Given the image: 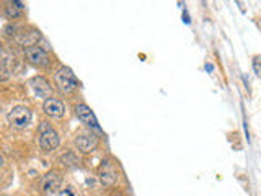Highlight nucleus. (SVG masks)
Returning <instances> with one entry per match:
<instances>
[{
	"label": "nucleus",
	"mask_w": 261,
	"mask_h": 196,
	"mask_svg": "<svg viewBox=\"0 0 261 196\" xmlns=\"http://www.w3.org/2000/svg\"><path fill=\"white\" fill-rule=\"evenodd\" d=\"M44 111H46V114L52 118H61L62 114L65 113V106L62 103L61 100H57V98H48L46 101H44Z\"/></svg>",
	"instance_id": "9"
},
{
	"label": "nucleus",
	"mask_w": 261,
	"mask_h": 196,
	"mask_svg": "<svg viewBox=\"0 0 261 196\" xmlns=\"http://www.w3.org/2000/svg\"><path fill=\"white\" fill-rule=\"evenodd\" d=\"M98 177H100V181L103 185L111 186L118 181L119 173H118V168L114 167V163L111 162V160H103L100 168H98Z\"/></svg>",
	"instance_id": "4"
},
{
	"label": "nucleus",
	"mask_w": 261,
	"mask_h": 196,
	"mask_svg": "<svg viewBox=\"0 0 261 196\" xmlns=\"http://www.w3.org/2000/svg\"><path fill=\"white\" fill-rule=\"evenodd\" d=\"M41 185L46 193H56L61 186V175L57 172H49L48 175L43 177Z\"/></svg>",
	"instance_id": "10"
},
{
	"label": "nucleus",
	"mask_w": 261,
	"mask_h": 196,
	"mask_svg": "<svg viewBox=\"0 0 261 196\" xmlns=\"http://www.w3.org/2000/svg\"><path fill=\"white\" fill-rule=\"evenodd\" d=\"M183 18H184V23H190V16H188V13H186V12H184Z\"/></svg>",
	"instance_id": "15"
},
{
	"label": "nucleus",
	"mask_w": 261,
	"mask_h": 196,
	"mask_svg": "<svg viewBox=\"0 0 261 196\" xmlns=\"http://www.w3.org/2000/svg\"><path fill=\"white\" fill-rule=\"evenodd\" d=\"M206 69H208V70H212L214 67H212V65H211V64H206Z\"/></svg>",
	"instance_id": "17"
},
{
	"label": "nucleus",
	"mask_w": 261,
	"mask_h": 196,
	"mask_svg": "<svg viewBox=\"0 0 261 196\" xmlns=\"http://www.w3.org/2000/svg\"><path fill=\"white\" fill-rule=\"evenodd\" d=\"M31 121V111L26 106L18 105L10 110L8 113V123L15 128H26Z\"/></svg>",
	"instance_id": "3"
},
{
	"label": "nucleus",
	"mask_w": 261,
	"mask_h": 196,
	"mask_svg": "<svg viewBox=\"0 0 261 196\" xmlns=\"http://www.w3.org/2000/svg\"><path fill=\"white\" fill-rule=\"evenodd\" d=\"M25 56L31 64L39 65V67H44V65L49 64V56L48 52L44 51L43 48L39 46H30L25 49Z\"/></svg>",
	"instance_id": "5"
},
{
	"label": "nucleus",
	"mask_w": 261,
	"mask_h": 196,
	"mask_svg": "<svg viewBox=\"0 0 261 196\" xmlns=\"http://www.w3.org/2000/svg\"><path fill=\"white\" fill-rule=\"evenodd\" d=\"M54 80H56V85L59 87L62 93H70L79 87V80L69 67H61Z\"/></svg>",
	"instance_id": "2"
},
{
	"label": "nucleus",
	"mask_w": 261,
	"mask_h": 196,
	"mask_svg": "<svg viewBox=\"0 0 261 196\" xmlns=\"http://www.w3.org/2000/svg\"><path fill=\"white\" fill-rule=\"evenodd\" d=\"M75 114H77V118L83 124H87L88 128H93V129H97V131H100V126H98L95 114H93V111L90 110L87 105L80 103V105L75 106Z\"/></svg>",
	"instance_id": "6"
},
{
	"label": "nucleus",
	"mask_w": 261,
	"mask_h": 196,
	"mask_svg": "<svg viewBox=\"0 0 261 196\" xmlns=\"http://www.w3.org/2000/svg\"><path fill=\"white\" fill-rule=\"evenodd\" d=\"M10 70H12V65L7 64V61L3 57H0V80H7L10 77Z\"/></svg>",
	"instance_id": "12"
},
{
	"label": "nucleus",
	"mask_w": 261,
	"mask_h": 196,
	"mask_svg": "<svg viewBox=\"0 0 261 196\" xmlns=\"http://www.w3.org/2000/svg\"><path fill=\"white\" fill-rule=\"evenodd\" d=\"M0 180H2V177H0Z\"/></svg>",
	"instance_id": "18"
},
{
	"label": "nucleus",
	"mask_w": 261,
	"mask_h": 196,
	"mask_svg": "<svg viewBox=\"0 0 261 196\" xmlns=\"http://www.w3.org/2000/svg\"><path fill=\"white\" fill-rule=\"evenodd\" d=\"M253 69H255V74L258 75H261V69H260V56H255L253 57Z\"/></svg>",
	"instance_id": "14"
},
{
	"label": "nucleus",
	"mask_w": 261,
	"mask_h": 196,
	"mask_svg": "<svg viewBox=\"0 0 261 196\" xmlns=\"http://www.w3.org/2000/svg\"><path fill=\"white\" fill-rule=\"evenodd\" d=\"M3 163H5V159H3L2 155H0V167H3Z\"/></svg>",
	"instance_id": "16"
},
{
	"label": "nucleus",
	"mask_w": 261,
	"mask_h": 196,
	"mask_svg": "<svg viewBox=\"0 0 261 196\" xmlns=\"http://www.w3.org/2000/svg\"><path fill=\"white\" fill-rule=\"evenodd\" d=\"M75 146H77L80 152H83V154L92 152V150L98 146V137L93 134H80V136H77V139H75Z\"/></svg>",
	"instance_id": "8"
},
{
	"label": "nucleus",
	"mask_w": 261,
	"mask_h": 196,
	"mask_svg": "<svg viewBox=\"0 0 261 196\" xmlns=\"http://www.w3.org/2000/svg\"><path fill=\"white\" fill-rule=\"evenodd\" d=\"M38 136H39V144L44 150H52L59 146V134L51 124L41 123L38 128Z\"/></svg>",
	"instance_id": "1"
},
{
	"label": "nucleus",
	"mask_w": 261,
	"mask_h": 196,
	"mask_svg": "<svg viewBox=\"0 0 261 196\" xmlns=\"http://www.w3.org/2000/svg\"><path fill=\"white\" fill-rule=\"evenodd\" d=\"M7 16L8 18H16L18 15H20V10H18L16 7H13V3H10V5L7 7Z\"/></svg>",
	"instance_id": "13"
},
{
	"label": "nucleus",
	"mask_w": 261,
	"mask_h": 196,
	"mask_svg": "<svg viewBox=\"0 0 261 196\" xmlns=\"http://www.w3.org/2000/svg\"><path fill=\"white\" fill-rule=\"evenodd\" d=\"M39 38H41V34H39V31L36 30H31L30 33H23V34H18L16 36V41L20 44H23V46H34L36 43L39 41Z\"/></svg>",
	"instance_id": "11"
},
{
	"label": "nucleus",
	"mask_w": 261,
	"mask_h": 196,
	"mask_svg": "<svg viewBox=\"0 0 261 196\" xmlns=\"http://www.w3.org/2000/svg\"><path fill=\"white\" fill-rule=\"evenodd\" d=\"M30 85L33 88V92L36 93V97L39 98H51V93H52V88L49 85L48 79L41 77V75H38V77L31 79L30 80Z\"/></svg>",
	"instance_id": "7"
}]
</instances>
